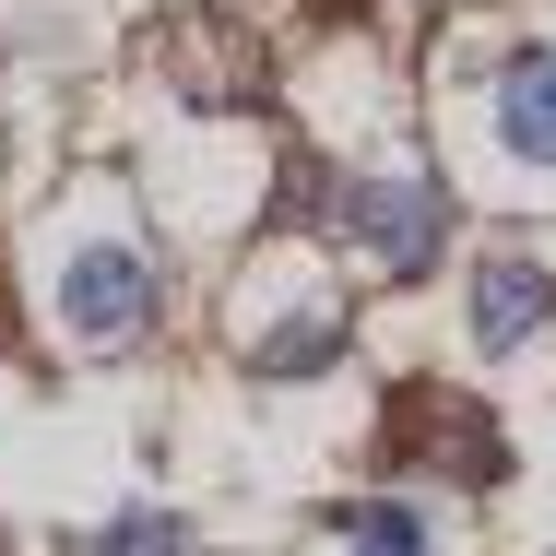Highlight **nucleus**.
<instances>
[{"label":"nucleus","mask_w":556,"mask_h":556,"mask_svg":"<svg viewBox=\"0 0 556 556\" xmlns=\"http://www.w3.org/2000/svg\"><path fill=\"white\" fill-rule=\"evenodd\" d=\"M497 154L509 166H545L556 178V48L497 60Z\"/></svg>","instance_id":"nucleus-3"},{"label":"nucleus","mask_w":556,"mask_h":556,"mask_svg":"<svg viewBox=\"0 0 556 556\" xmlns=\"http://www.w3.org/2000/svg\"><path fill=\"white\" fill-rule=\"evenodd\" d=\"M108 556H178V521H154V509H130L108 533Z\"/></svg>","instance_id":"nucleus-6"},{"label":"nucleus","mask_w":556,"mask_h":556,"mask_svg":"<svg viewBox=\"0 0 556 556\" xmlns=\"http://www.w3.org/2000/svg\"><path fill=\"white\" fill-rule=\"evenodd\" d=\"M343 533H355V556H427V521H415V509H391V497L343 509Z\"/></svg>","instance_id":"nucleus-5"},{"label":"nucleus","mask_w":556,"mask_h":556,"mask_svg":"<svg viewBox=\"0 0 556 556\" xmlns=\"http://www.w3.org/2000/svg\"><path fill=\"white\" fill-rule=\"evenodd\" d=\"M462 320H473V343H485V355L533 343V332L556 320V273H545V261H485V273H473V308H462Z\"/></svg>","instance_id":"nucleus-4"},{"label":"nucleus","mask_w":556,"mask_h":556,"mask_svg":"<svg viewBox=\"0 0 556 556\" xmlns=\"http://www.w3.org/2000/svg\"><path fill=\"white\" fill-rule=\"evenodd\" d=\"M60 320H72V343H96V355L142 343V332H154V261H142L130 237L72 249V273H60Z\"/></svg>","instance_id":"nucleus-2"},{"label":"nucleus","mask_w":556,"mask_h":556,"mask_svg":"<svg viewBox=\"0 0 556 556\" xmlns=\"http://www.w3.org/2000/svg\"><path fill=\"white\" fill-rule=\"evenodd\" d=\"M343 237H355V261L367 273H391V285H415L427 261H439V237H450V202L427 190V178H355L343 190Z\"/></svg>","instance_id":"nucleus-1"}]
</instances>
